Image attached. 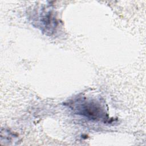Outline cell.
I'll return each instance as SVG.
<instances>
[{"instance_id": "6da1fadb", "label": "cell", "mask_w": 146, "mask_h": 146, "mask_svg": "<svg viewBox=\"0 0 146 146\" xmlns=\"http://www.w3.org/2000/svg\"><path fill=\"white\" fill-rule=\"evenodd\" d=\"M71 106L79 115L94 120L104 119L106 113L100 104L94 100H80L75 101Z\"/></svg>"}]
</instances>
